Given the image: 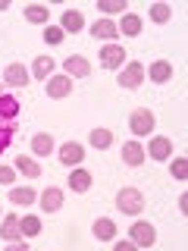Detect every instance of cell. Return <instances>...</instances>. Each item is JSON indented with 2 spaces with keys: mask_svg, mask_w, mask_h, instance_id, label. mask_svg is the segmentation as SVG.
Returning <instances> with one entry per match:
<instances>
[{
  "mask_svg": "<svg viewBox=\"0 0 188 251\" xmlns=\"http://www.w3.org/2000/svg\"><path fill=\"white\" fill-rule=\"evenodd\" d=\"M19 98L16 94H6V91H0V154L6 151V148L13 145V138H16V120H19Z\"/></svg>",
  "mask_w": 188,
  "mask_h": 251,
  "instance_id": "cell-1",
  "label": "cell"
},
{
  "mask_svg": "<svg viewBox=\"0 0 188 251\" xmlns=\"http://www.w3.org/2000/svg\"><path fill=\"white\" fill-rule=\"evenodd\" d=\"M116 207H119V214L138 217L141 210H144V195H141L138 188L125 185V188H119V195H116Z\"/></svg>",
  "mask_w": 188,
  "mask_h": 251,
  "instance_id": "cell-2",
  "label": "cell"
},
{
  "mask_svg": "<svg viewBox=\"0 0 188 251\" xmlns=\"http://www.w3.org/2000/svg\"><path fill=\"white\" fill-rule=\"evenodd\" d=\"M0 239H3V242H13L16 251H28L25 245H22V226H19V217H16V214H6V217H3Z\"/></svg>",
  "mask_w": 188,
  "mask_h": 251,
  "instance_id": "cell-3",
  "label": "cell"
},
{
  "mask_svg": "<svg viewBox=\"0 0 188 251\" xmlns=\"http://www.w3.org/2000/svg\"><path fill=\"white\" fill-rule=\"evenodd\" d=\"M129 129L135 132L138 138L151 135V132H154V113H151V110H144V107L132 110V116H129Z\"/></svg>",
  "mask_w": 188,
  "mask_h": 251,
  "instance_id": "cell-4",
  "label": "cell"
},
{
  "mask_svg": "<svg viewBox=\"0 0 188 251\" xmlns=\"http://www.w3.org/2000/svg\"><path fill=\"white\" fill-rule=\"evenodd\" d=\"M116 82H119V88H138L141 82H144V66H141L138 60H132V63H125V69L119 73V78H116Z\"/></svg>",
  "mask_w": 188,
  "mask_h": 251,
  "instance_id": "cell-5",
  "label": "cell"
},
{
  "mask_svg": "<svg viewBox=\"0 0 188 251\" xmlns=\"http://www.w3.org/2000/svg\"><path fill=\"white\" fill-rule=\"evenodd\" d=\"M129 239H132V245H141V248H151L154 242H157V229L151 223H144V220H138L135 226L129 229Z\"/></svg>",
  "mask_w": 188,
  "mask_h": 251,
  "instance_id": "cell-6",
  "label": "cell"
},
{
  "mask_svg": "<svg viewBox=\"0 0 188 251\" xmlns=\"http://www.w3.org/2000/svg\"><path fill=\"white\" fill-rule=\"evenodd\" d=\"M125 63V47L122 44H107V47H100V66L104 69H119Z\"/></svg>",
  "mask_w": 188,
  "mask_h": 251,
  "instance_id": "cell-7",
  "label": "cell"
},
{
  "mask_svg": "<svg viewBox=\"0 0 188 251\" xmlns=\"http://www.w3.org/2000/svg\"><path fill=\"white\" fill-rule=\"evenodd\" d=\"M3 82L10 85V88H25V85L31 82V73L22 66V63H10L6 73H3Z\"/></svg>",
  "mask_w": 188,
  "mask_h": 251,
  "instance_id": "cell-8",
  "label": "cell"
},
{
  "mask_svg": "<svg viewBox=\"0 0 188 251\" xmlns=\"http://www.w3.org/2000/svg\"><path fill=\"white\" fill-rule=\"evenodd\" d=\"M60 157V163H66V167H78V163L85 160V148L78 145V141H66V145L57 151Z\"/></svg>",
  "mask_w": 188,
  "mask_h": 251,
  "instance_id": "cell-9",
  "label": "cell"
},
{
  "mask_svg": "<svg viewBox=\"0 0 188 251\" xmlns=\"http://www.w3.org/2000/svg\"><path fill=\"white\" fill-rule=\"evenodd\" d=\"M69 91H72V78L69 75H50L47 78V94H50V100L66 98Z\"/></svg>",
  "mask_w": 188,
  "mask_h": 251,
  "instance_id": "cell-10",
  "label": "cell"
},
{
  "mask_svg": "<svg viewBox=\"0 0 188 251\" xmlns=\"http://www.w3.org/2000/svg\"><path fill=\"white\" fill-rule=\"evenodd\" d=\"M91 35L97 38V41H110V44H113L116 38H119V28H116L113 19H97V22L91 25Z\"/></svg>",
  "mask_w": 188,
  "mask_h": 251,
  "instance_id": "cell-11",
  "label": "cell"
},
{
  "mask_svg": "<svg viewBox=\"0 0 188 251\" xmlns=\"http://www.w3.org/2000/svg\"><path fill=\"white\" fill-rule=\"evenodd\" d=\"M63 69H66V75L69 78H85V75H91V63L85 60V57H66L63 60Z\"/></svg>",
  "mask_w": 188,
  "mask_h": 251,
  "instance_id": "cell-12",
  "label": "cell"
},
{
  "mask_svg": "<svg viewBox=\"0 0 188 251\" xmlns=\"http://www.w3.org/2000/svg\"><path fill=\"white\" fill-rule=\"evenodd\" d=\"M144 154H151L154 160H169V154H172V141H169V138H163V135H157V138H151V145L144 148Z\"/></svg>",
  "mask_w": 188,
  "mask_h": 251,
  "instance_id": "cell-13",
  "label": "cell"
},
{
  "mask_svg": "<svg viewBox=\"0 0 188 251\" xmlns=\"http://www.w3.org/2000/svg\"><path fill=\"white\" fill-rule=\"evenodd\" d=\"M50 151H57V141H53V135L38 132V135L31 138V154H35V157H50Z\"/></svg>",
  "mask_w": 188,
  "mask_h": 251,
  "instance_id": "cell-14",
  "label": "cell"
},
{
  "mask_svg": "<svg viewBox=\"0 0 188 251\" xmlns=\"http://www.w3.org/2000/svg\"><path fill=\"white\" fill-rule=\"evenodd\" d=\"M91 182H94V176L88 170H82V167H72V173H69V188H72V192H88L91 188Z\"/></svg>",
  "mask_w": 188,
  "mask_h": 251,
  "instance_id": "cell-15",
  "label": "cell"
},
{
  "mask_svg": "<svg viewBox=\"0 0 188 251\" xmlns=\"http://www.w3.org/2000/svg\"><path fill=\"white\" fill-rule=\"evenodd\" d=\"M60 207H63V192H60L57 185L44 188V195H41V210H44V214H57Z\"/></svg>",
  "mask_w": 188,
  "mask_h": 251,
  "instance_id": "cell-16",
  "label": "cell"
},
{
  "mask_svg": "<svg viewBox=\"0 0 188 251\" xmlns=\"http://www.w3.org/2000/svg\"><path fill=\"white\" fill-rule=\"evenodd\" d=\"M60 28L69 31V35H78V31L85 28V16L78 13V10H66V13L60 16Z\"/></svg>",
  "mask_w": 188,
  "mask_h": 251,
  "instance_id": "cell-17",
  "label": "cell"
},
{
  "mask_svg": "<svg viewBox=\"0 0 188 251\" xmlns=\"http://www.w3.org/2000/svg\"><path fill=\"white\" fill-rule=\"evenodd\" d=\"M91 232H94V239H97V242H113L116 239V223H113V220H107V217H100V220H94Z\"/></svg>",
  "mask_w": 188,
  "mask_h": 251,
  "instance_id": "cell-18",
  "label": "cell"
},
{
  "mask_svg": "<svg viewBox=\"0 0 188 251\" xmlns=\"http://www.w3.org/2000/svg\"><path fill=\"white\" fill-rule=\"evenodd\" d=\"M144 148L138 145V141H125V148H122V160H125V167H141L144 163Z\"/></svg>",
  "mask_w": 188,
  "mask_h": 251,
  "instance_id": "cell-19",
  "label": "cell"
},
{
  "mask_svg": "<svg viewBox=\"0 0 188 251\" xmlns=\"http://www.w3.org/2000/svg\"><path fill=\"white\" fill-rule=\"evenodd\" d=\"M53 69H57V63H53L50 57H47V53H41V57H35V63H31V75L35 78H50L53 75Z\"/></svg>",
  "mask_w": 188,
  "mask_h": 251,
  "instance_id": "cell-20",
  "label": "cell"
},
{
  "mask_svg": "<svg viewBox=\"0 0 188 251\" xmlns=\"http://www.w3.org/2000/svg\"><path fill=\"white\" fill-rule=\"evenodd\" d=\"M16 170H19L22 176H28V179H38V176H41V163H38L35 157H25V154L16 157Z\"/></svg>",
  "mask_w": 188,
  "mask_h": 251,
  "instance_id": "cell-21",
  "label": "cell"
},
{
  "mask_svg": "<svg viewBox=\"0 0 188 251\" xmlns=\"http://www.w3.org/2000/svg\"><path fill=\"white\" fill-rule=\"evenodd\" d=\"M116 28H119V35H129V38L141 35V16L125 13V16H122V22H116Z\"/></svg>",
  "mask_w": 188,
  "mask_h": 251,
  "instance_id": "cell-22",
  "label": "cell"
},
{
  "mask_svg": "<svg viewBox=\"0 0 188 251\" xmlns=\"http://www.w3.org/2000/svg\"><path fill=\"white\" fill-rule=\"evenodd\" d=\"M25 19L35 22V25H47V22H50V10L41 6V3H28L25 6Z\"/></svg>",
  "mask_w": 188,
  "mask_h": 251,
  "instance_id": "cell-23",
  "label": "cell"
},
{
  "mask_svg": "<svg viewBox=\"0 0 188 251\" xmlns=\"http://www.w3.org/2000/svg\"><path fill=\"white\" fill-rule=\"evenodd\" d=\"M169 78H172V63H166V60L151 63V82L163 85V82H169Z\"/></svg>",
  "mask_w": 188,
  "mask_h": 251,
  "instance_id": "cell-24",
  "label": "cell"
},
{
  "mask_svg": "<svg viewBox=\"0 0 188 251\" xmlns=\"http://www.w3.org/2000/svg\"><path fill=\"white\" fill-rule=\"evenodd\" d=\"M35 198H38V192H35V188H13V192H10V201L13 204H25V207H28V204H35Z\"/></svg>",
  "mask_w": 188,
  "mask_h": 251,
  "instance_id": "cell-25",
  "label": "cell"
},
{
  "mask_svg": "<svg viewBox=\"0 0 188 251\" xmlns=\"http://www.w3.org/2000/svg\"><path fill=\"white\" fill-rule=\"evenodd\" d=\"M151 22H157V25H163V22H169V16H172V6L169 3H151Z\"/></svg>",
  "mask_w": 188,
  "mask_h": 251,
  "instance_id": "cell-26",
  "label": "cell"
},
{
  "mask_svg": "<svg viewBox=\"0 0 188 251\" xmlns=\"http://www.w3.org/2000/svg\"><path fill=\"white\" fill-rule=\"evenodd\" d=\"M91 145L94 148H110V145H113V132H110V129H94L91 132Z\"/></svg>",
  "mask_w": 188,
  "mask_h": 251,
  "instance_id": "cell-27",
  "label": "cell"
},
{
  "mask_svg": "<svg viewBox=\"0 0 188 251\" xmlns=\"http://www.w3.org/2000/svg\"><path fill=\"white\" fill-rule=\"evenodd\" d=\"M19 226H22V235H28V239L41 232V220H38V217H22Z\"/></svg>",
  "mask_w": 188,
  "mask_h": 251,
  "instance_id": "cell-28",
  "label": "cell"
},
{
  "mask_svg": "<svg viewBox=\"0 0 188 251\" xmlns=\"http://www.w3.org/2000/svg\"><path fill=\"white\" fill-rule=\"evenodd\" d=\"M100 13H125V0H97Z\"/></svg>",
  "mask_w": 188,
  "mask_h": 251,
  "instance_id": "cell-29",
  "label": "cell"
},
{
  "mask_svg": "<svg viewBox=\"0 0 188 251\" xmlns=\"http://www.w3.org/2000/svg\"><path fill=\"white\" fill-rule=\"evenodd\" d=\"M169 176H176V179L188 176V160H185V157H176V160L169 163Z\"/></svg>",
  "mask_w": 188,
  "mask_h": 251,
  "instance_id": "cell-30",
  "label": "cell"
},
{
  "mask_svg": "<svg viewBox=\"0 0 188 251\" xmlns=\"http://www.w3.org/2000/svg\"><path fill=\"white\" fill-rule=\"evenodd\" d=\"M63 35H66V31H63L60 25H47V28H44V41H47V44H60Z\"/></svg>",
  "mask_w": 188,
  "mask_h": 251,
  "instance_id": "cell-31",
  "label": "cell"
},
{
  "mask_svg": "<svg viewBox=\"0 0 188 251\" xmlns=\"http://www.w3.org/2000/svg\"><path fill=\"white\" fill-rule=\"evenodd\" d=\"M13 179H16V173L10 167H0V185H13Z\"/></svg>",
  "mask_w": 188,
  "mask_h": 251,
  "instance_id": "cell-32",
  "label": "cell"
},
{
  "mask_svg": "<svg viewBox=\"0 0 188 251\" xmlns=\"http://www.w3.org/2000/svg\"><path fill=\"white\" fill-rule=\"evenodd\" d=\"M116 251H132V239L129 242H116Z\"/></svg>",
  "mask_w": 188,
  "mask_h": 251,
  "instance_id": "cell-33",
  "label": "cell"
},
{
  "mask_svg": "<svg viewBox=\"0 0 188 251\" xmlns=\"http://www.w3.org/2000/svg\"><path fill=\"white\" fill-rule=\"evenodd\" d=\"M6 6H10V3H6V0H0V10H6Z\"/></svg>",
  "mask_w": 188,
  "mask_h": 251,
  "instance_id": "cell-34",
  "label": "cell"
}]
</instances>
